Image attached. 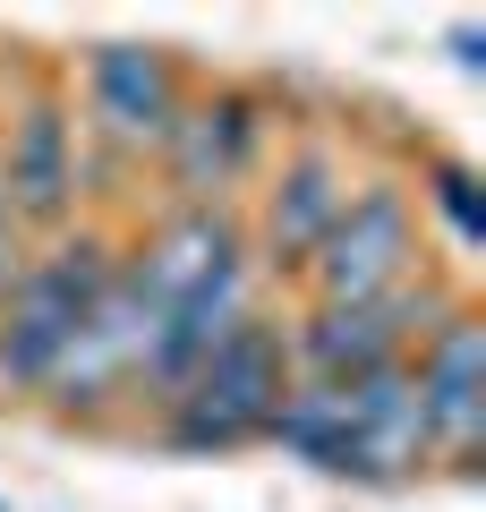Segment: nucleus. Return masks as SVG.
<instances>
[{"label": "nucleus", "mask_w": 486, "mask_h": 512, "mask_svg": "<svg viewBox=\"0 0 486 512\" xmlns=\"http://www.w3.org/2000/svg\"><path fill=\"white\" fill-rule=\"evenodd\" d=\"M111 274H120V256L94 231L52 239L43 256H26V274L0 299V393H43L52 384V367L69 359L77 325L94 316V299H103Z\"/></svg>", "instance_id": "nucleus-1"}, {"label": "nucleus", "mask_w": 486, "mask_h": 512, "mask_svg": "<svg viewBox=\"0 0 486 512\" xmlns=\"http://www.w3.org/2000/svg\"><path fill=\"white\" fill-rule=\"evenodd\" d=\"M290 384H299L290 333L248 308L214 350H205V367L188 376L180 402H162L171 410V444H180V453H239V444H256L273 427V410H282Z\"/></svg>", "instance_id": "nucleus-2"}, {"label": "nucleus", "mask_w": 486, "mask_h": 512, "mask_svg": "<svg viewBox=\"0 0 486 512\" xmlns=\"http://www.w3.org/2000/svg\"><path fill=\"white\" fill-rule=\"evenodd\" d=\"M307 274V299L333 308V299H376V291H401L418 274V205L401 180H367L342 197L333 231L316 239V256L299 265Z\"/></svg>", "instance_id": "nucleus-3"}, {"label": "nucleus", "mask_w": 486, "mask_h": 512, "mask_svg": "<svg viewBox=\"0 0 486 512\" xmlns=\"http://www.w3.org/2000/svg\"><path fill=\"white\" fill-rule=\"evenodd\" d=\"M435 316H444V299L418 274L401 282V291H376V299H333V308L307 299V316L290 325V367H299V376H324V384L376 376V367L410 359Z\"/></svg>", "instance_id": "nucleus-4"}, {"label": "nucleus", "mask_w": 486, "mask_h": 512, "mask_svg": "<svg viewBox=\"0 0 486 512\" xmlns=\"http://www.w3.org/2000/svg\"><path fill=\"white\" fill-rule=\"evenodd\" d=\"M410 384L427 410V453L469 461L486 436V316L478 308H444L410 350Z\"/></svg>", "instance_id": "nucleus-5"}, {"label": "nucleus", "mask_w": 486, "mask_h": 512, "mask_svg": "<svg viewBox=\"0 0 486 512\" xmlns=\"http://www.w3.org/2000/svg\"><path fill=\"white\" fill-rule=\"evenodd\" d=\"M188 103V77L162 43H94L86 52V120L120 154H162L171 120Z\"/></svg>", "instance_id": "nucleus-6"}, {"label": "nucleus", "mask_w": 486, "mask_h": 512, "mask_svg": "<svg viewBox=\"0 0 486 512\" xmlns=\"http://www.w3.org/2000/svg\"><path fill=\"white\" fill-rule=\"evenodd\" d=\"M256 146H265L256 94L214 86V94H188L180 103L171 137H162V171H171V188H180V205H222L256 171Z\"/></svg>", "instance_id": "nucleus-7"}, {"label": "nucleus", "mask_w": 486, "mask_h": 512, "mask_svg": "<svg viewBox=\"0 0 486 512\" xmlns=\"http://www.w3.org/2000/svg\"><path fill=\"white\" fill-rule=\"evenodd\" d=\"M0 197L18 231H60L77 214V120L69 103L35 94L0 137Z\"/></svg>", "instance_id": "nucleus-8"}, {"label": "nucleus", "mask_w": 486, "mask_h": 512, "mask_svg": "<svg viewBox=\"0 0 486 512\" xmlns=\"http://www.w3.org/2000/svg\"><path fill=\"white\" fill-rule=\"evenodd\" d=\"M128 274H137L145 308H180L197 291H222V282L248 274V239H239L231 205H180V214L162 222L137 256H120Z\"/></svg>", "instance_id": "nucleus-9"}, {"label": "nucleus", "mask_w": 486, "mask_h": 512, "mask_svg": "<svg viewBox=\"0 0 486 512\" xmlns=\"http://www.w3.org/2000/svg\"><path fill=\"white\" fill-rule=\"evenodd\" d=\"M145 333H154V308H145V291H137V274H111L103 282V299H94V316L77 325V342H69V359L52 367V402H111L120 384H137V359H145Z\"/></svg>", "instance_id": "nucleus-10"}, {"label": "nucleus", "mask_w": 486, "mask_h": 512, "mask_svg": "<svg viewBox=\"0 0 486 512\" xmlns=\"http://www.w3.org/2000/svg\"><path fill=\"white\" fill-rule=\"evenodd\" d=\"M342 197H350L342 154H324V146L282 154V171H273V180H265V197H256V248H265V265L299 274L307 256H316V239L333 231Z\"/></svg>", "instance_id": "nucleus-11"}, {"label": "nucleus", "mask_w": 486, "mask_h": 512, "mask_svg": "<svg viewBox=\"0 0 486 512\" xmlns=\"http://www.w3.org/2000/svg\"><path fill=\"white\" fill-rule=\"evenodd\" d=\"M342 410H350V478H410L427 453V410H418V384H410V359L376 367V376H350L342 384Z\"/></svg>", "instance_id": "nucleus-12"}, {"label": "nucleus", "mask_w": 486, "mask_h": 512, "mask_svg": "<svg viewBox=\"0 0 486 512\" xmlns=\"http://www.w3.org/2000/svg\"><path fill=\"white\" fill-rule=\"evenodd\" d=\"M427 205L452 222L461 248H478V239H486V205H478V171H469V163H435L427 171Z\"/></svg>", "instance_id": "nucleus-13"}, {"label": "nucleus", "mask_w": 486, "mask_h": 512, "mask_svg": "<svg viewBox=\"0 0 486 512\" xmlns=\"http://www.w3.org/2000/svg\"><path fill=\"white\" fill-rule=\"evenodd\" d=\"M0 231H9V197H0Z\"/></svg>", "instance_id": "nucleus-14"}]
</instances>
